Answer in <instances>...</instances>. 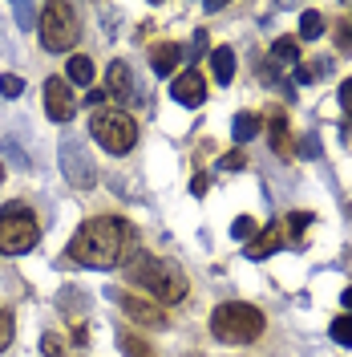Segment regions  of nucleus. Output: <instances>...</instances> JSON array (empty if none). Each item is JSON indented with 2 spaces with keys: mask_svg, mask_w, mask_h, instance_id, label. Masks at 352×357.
Segmentation results:
<instances>
[{
  "mask_svg": "<svg viewBox=\"0 0 352 357\" xmlns=\"http://www.w3.org/2000/svg\"><path fill=\"white\" fill-rule=\"evenodd\" d=\"M271 61H275V66H300V41H296V37H280V41L271 45Z\"/></svg>",
  "mask_w": 352,
  "mask_h": 357,
  "instance_id": "nucleus-15",
  "label": "nucleus"
},
{
  "mask_svg": "<svg viewBox=\"0 0 352 357\" xmlns=\"http://www.w3.org/2000/svg\"><path fill=\"white\" fill-rule=\"evenodd\" d=\"M61 171H65V178L77 191H89L93 178H97V171H93V162H89V155H86V146H81L77 138H61Z\"/></svg>",
  "mask_w": 352,
  "mask_h": 357,
  "instance_id": "nucleus-7",
  "label": "nucleus"
},
{
  "mask_svg": "<svg viewBox=\"0 0 352 357\" xmlns=\"http://www.w3.org/2000/svg\"><path fill=\"white\" fill-rule=\"evenodd\" d=\"M324 33V17L316 13V8H304V17H300V37L304 41H316Z\"/></svg>",
  "mask_w": 352,
  "mask_h": 357,
  "instance_id": "nucleus-19",
  "label": "nucleus"
},
{
  "mask_svg": "<svg viewBox=\"0 0 352 357\" xmlns=\"http://www.w3.org/2000/svg\"><path fill=\"white\" fill-rule=\"evenodd\" d=\"M45 110H49L53 122H69L77 114V98H73V89H69L65 77H49L45 82Z\"/></svg>",
  "mask_w": 352,
  "mask_h": 357,
  "instance_id": "nucleus-8",
  "label": "nucleus"
},
{
  "mask_svg": "<svg viewBox=\"0 0 352 357\" xmlns=\"http://www.w3.org/2000/svg\"><path fill=\"white\" fill-rule=\"evenodd\" d=\"M69 82H73V86H89V82H93V61L81 57V53L69 57Z\"/></svg>",
  "mask_w": 352,
  "mask_h": 357,
  "instance_id": "nucleus-18",
  "label": "nucleus"
},
{
  "mask_svg": "<svg viewBox=\"0 0 352 357\" xmlns=\"http://www.w3.org/2000/svg\"><path fill=\"white\" fill-rule=\"evenodd\" d=\"M178 57H182V49H178L175 41H162V45L150 49V69H154L158 77H170L175 66H178Z\"/></svg>",
  "mask_w": 352,
  "mask_h": 357,
  "instance_id": "nucleus-14",
  "label": "nucleus"
},
{
  "mask_svg": "<svg viewBox=\"0 0 352 357\" xmlns=\"http://www.w3.org/2000/svg\"><path fill=\"white\" fill-rule=\"evenodd\" d=\"M223 167H231V171H239V167H243V155H239V151H231V155L223 158Z\"/></svg>",
  "mask_w": 352,
  "mask_h": 357,
  "instance_id": "nucleus-34",
  "label": "nucleus"
},
{
  "mask_svg": "<svg viewBox=\"0 0 352 357\" xmlns=\"http://www.w3.org/2000/svg\"><path fill=\"white\" fill-rule=\"evenodd\" d=\"M122 354L126 357H154V345L142 341L138 333H122Z\"/></svg>",
  "mask_w": 352,
  "mask_h": 357,
  "instance_id": "nucleus-20",
  "label": "nucleus"
},
{
  "mask_svg": "<svg viewBox=\"0 0 352 357\" xmlns=\"http://www.w3.org/2000/svg\"><path fill=\"white\" fill-rule=\"evenodd\" d=\"M13 337H17V321H13V312L8 309H0V349H8Z\"/></svg>",
  "mask_w": 352,
  "mask_h": 357,
  "instance_id": "nucleus-24",
  "label": "nucleus"
},
{
  "mask_svg": "<svg viewBox=\"0 0 352 357\" xmlns=\"http://www.w3.org/2000/svg\"><path fill=\"white\" fill-rule=\"evenodd\" d=\"M118 301H122V309H126V317H134V321H142V325H166V312H162V305H154V301H142V296H126V292H118Z\"/></svg>",
  "mask_w": 352,
  "mask_h": 357,
  "instance_id": "nucleus-12",
  "label": "nucleus"
},
{
  "mask_svg": "<svg viewBox=\"0 0 352 357\" xmlns=\"http://www.w3.org/2000/svg\"><path fill=\"white\" fill-rule=\"evenodd\" d=\"M284 244H287L284 223H267L264 231H259V236L247 244V256H251V260H267V256H275V252H280Z\"/></svg>",
  "mask_w": 352,
  "mask_h": 357,
  "instance_id": "nucleus-11",
  "label": "nucleus"
},
{
  "mask_svg": "<svg viewBox=\"0 0 352 357\" xmlns=\"http://www.w3.org/2000/svg\"><path fill=\"white\" fill-rule=\"evenodd\" d=\"M178 106H202V98H207V82H202V73L198 69H186V73H178L175 86H170Z\"/></svg>",
  "mask_w": 352,
  "mask_h": 357,
  "instance_id": "nucleus-10",
  "label": "nucleus"
},
{
  "mask_svg": "<svg viewBox=\"0 0 352 357\" xmlns=\"http://www.w3.org/2000/svg\"><path fill=\"white\" fill-rule=\"evenodd\" d=\"M308 223H312V211H296V215H287L284 220V236L287 240H300V236L308 231Z\"/></svg>",
  "mask_w": 352,
  "mask_h": 357,
  "instance_id": "nucleus-21",
  "label": "nucleus"
},
{
  "mask_svg": "<svg viewBox=\"0 0 352 357\" xmlns=\"http://www.w3.org/2000/svg\"><path fill=\"white\" fill-rule=\"evenodd\" d=\"M291 77H296L300 86H308V82H312V69L308 66H296V69H291Z\"/></svg>",
  "mask_w": 352,
  "mask_h": 357,
  "instance_id": "nucleus-33",
  "label": "nucleus"
},
{
  "mask_svg": "<svg viewBox=\"0 0 352 357\" xmlns=\"http://www.w3.org/2000/svg\"><path fill=\"white\" fill-rule=\"evenodd\" d=\"M264 329H267V317L255 305H243V301H227V305L211 312V333L223 345H251V341L264 337Z\"/></svg>",
  "mask_w": 352,
  "mask_h": 357,
  "instance_id": "nucleus-3",
  "label": "nucleus"
},
{
  "mask_svg": "<svg viewBox=\"0 0 352 357\" xmlns=\"http://www.w3.org/2000/svg\"><path fill=\"white\" fill-rule=\"evenodd\" d=\"M207 53V29H195V41H191V57H202Z\"/></svg>",
  "mask_w": 352,
  "mask_h": 357,
  "instance_id": "nucleus-30",
  "label": "nucleus"
},
{
  "mask_svg": "<svg viewBox=\"0 0 352 357\" xmlns=\"http://www.w3.org/2000/svg\"><path fill=\"white\" fill-rule=\"evenodd\" d=\"M267 142H271V151L280 158H291V134H287V118L280 110L267 118Z\"/></svg>",
  "mask_w": 352,
  "mask_h": 357,
  "instance_id": "nucleus-13",
  "label": "nucleus"
},
{
  "mask_svg": "<svg viewBox=\"0 0 352 357\" xmlns=\"http://www.w3.org/2000/svg\"><path fill=\"white\" fill-rule=\"evenodd\" d=\"M340 301H344V309L352 312V289H344V296H340Z\"/></svg>",
  "mask_w": 352,
  "mask_h": 357,
  "instance_id": "nucleus-36",
  "label": "nucleus"
},
{
  "mask_svg": "<svg viewBox=\"0 0 352 357\" xmlns=\"http://www.w3.org/2000/svg\"><path fill=\"white\" fill-rule=\"evenodd\" d=\"M89 134L97 138V146H106L110 155H126L134 142H138V126H134L130 114L122 110H93V118H89Z\"/></svg>",
  "mask_w": 352,
  "mask_h": 357,
  "instance_id": "nucleus-6",
  "label": "nucleus"
},
{
  "mask_svg": "<svg viewBox=\"0 0 352 357\" xmlns=\"http://www.w3.org/2000/svg\"><path fill=\"white\" fill-rule=\"evenodd\" d=\"M106 93L118 98V102H142V89H138V77L126 61H113L110 73H106Z\"/></svg>",
  "mask_w": 352,
  "mask_h": 357,
  "instance_id": "nucleus-9",
  "label": "nucleus"
},
{
  "mask_svg": "<svg viewBox=\"0 0 352 357\" xmlns=\"http://www.w3.org/2000/svg\"><path fill=\"white\" fill-rule=\"evenodd\" d=\"M41 45L49 53H65L77 45L81 37V21H77V8L65 4V0H53V4H45L41 8Z\"/></svg>",
  "mask_w": 352,
  "mask_h": 357,
  "instance_id": "nucleus-5",
  "label": "nucleus"
},
{
  "mask_svg": "<svg viewBox=\"0 0 352 357\" xmlns=\"http://www.w3.org/2000/svg\"><path fill=\"white\" fill-rule=\"evenodd\" d=\"M41 240V227H37V215L24 207V203H8L0 211V252L4 256H24L33 252Z\"/></svg>",
  "mask_w": 352,
  "mask_h": 357,
  "instance_id": "nucleus-4",
  "label": "nucleus"
},
{
  "mask_svg": "<svg viewBox=\"0 0 352 357\" xmlns=\"http://www.w3.org/2000/svg\"><path fill=\"white\" fill-rule=\"evenodd\" d=\"M0 178H4V167H0Z\"/></svg>",
  "mask_w": 352,
  "mask_h": 357,
  "instance_id": "nucleus-37",
  "label": "nucleus"
},
{
  "mask_svg": "<svg viewBox=\"0 0 352 357\" xmlns=\"http://www.w3.org/2000/svg\"><path fill=\"white\" fill-rule=\"evenodd\" d=\"M207 183H211L207 175H195V178H191V191H195V195H202V191H207Z\"/></svg>",
  "mask_w": 352,
  "mask_h": 357,
  "instance_id": "nucleus-35",
  "label": "nucleus"
},
{
  "mask_svg": "<svg viewBox=\"0 0 352 357\" xmlns=\"http://www.w3.org/2000/svg\"><path fill=\"white\" fill-rule=\"evenodd\" d=\"M0 93H4V98H21L24 82L17 77V73H0Z\"/></svg>",
  "mask_w": 352,
  "mask_h": 357,
  "instance_id": "nucleus-26",
  "label": "nucleus"
},
{
  "mask_svg": "<svg viewBox=\"0 0 352 357\" xmlns=\"http://www.w3.org/2000/svg\"><path fill=\"white\" fill-rule=\"evenodd\" d=\"M231 134H235V142H251V138L259 134V118H255V114H235Z\"/></svg>",
  "mask_w": 352,
  "mask_h": 357,
  "instance_id": "nucleus-17",
  "label": "nucleus"
},
{
  "mask_svg": "<svg viewBox=\"0 0 352 357\" xmlns=\"http://www.w3.org/2000/svg\"><path fill=\"white\" fill-rule=\"evenodd\" d=\"M255 73H259V82H267V86H280V66L275 61H255Z\"/></svg>",
  "mask_w": 352,
  "mask_h": 357,
  "instance_id": "nucleus-28",
  "label": "nucleus"
},
{
  "mask_svg": "<svg viewBox=\"0 0 352 357\" xmlns=\"http://www.w3.org/2000/svg\"><path fill=\"white\" fill-rule=\"evenodd\" d=\"M41 354H45V357H73V349H69V345H65L57 333H45V337H41Z\"/></svg>",
  "mask_w": 352,
  "mask_h": 357,
  "instance_id": "nucleus-23",
  "label": "nucleus"
},
{
  "mask_svg": "<svg viewBox=\"0 0 352 357\" xmlns=\"http://www.w3.org/2000/svg\"><path fill=\"white\" fill-rule=\"evenodd\" d=\"M211 69H215V77L227 86V82L235 77V53H231L227 45H223V49H215V53H211Z\"/></svg>",
  "mask_w": 352,
  "mask_h": 357,
  "instance_id": "nucleus-16",
  "label": "nucleus"
},
{
  "mask_svg": "<svg viewBox=\"0 0 352 357\" xmlns=\"http://www.w3.org/2000/svg\"><path fill=\"white\" fill-rule=\"evenodd\" d=\"M255 231H259V223L251 220V215H239V220L231 223V236H235V240H251Z\"/></svg>",
  "mask_w": 352,
  "mask_h": 357,
  "instance_id": "nucleus-25",
  "label": "nucleus"
},
{
  "mask_svg": "<svg viewBox=\"0 0 352 357\" xmlns=\"http://www.w3.org/2000/svg\"><path fill=\"white\" fill-rule=\"evenodd\" d=\"M328 333H332V341H336V345H349V349H352V317H349V312L332 321Z\"/></svg>",
  "mask_w": 352,
  "mask_h": 357,
  "instance_id": "nucleus-22",
  "label": "nucleus"
},
{
  "mask_svg": "<svg viewBox=\"0 0 352 357\" xmlns=\"http://www.w3.org/2000/svg\"><path fill=\"white\" fill-rule=\"evenodd\" d=\"M126 276H130V284L150 292L158 305H178L186 296V276L170 260L150 256V252H134L130 260H126Z\"/></svg>",
  "mask_w": 352,
  "mask_h": 357,
  "instance_id": "nucleus-2",
  "label": "nucleus"
},
{
  "mask_svg": "<svg viewBox=\"0 0 352 357\" xmlns=\"http://www.w3.org/2000/svg\"><path fill=\"white\" fill-rule=\"evenodd\" d=\"M328 73H332L328 57H316V61H312V77H328Z\"/></svg>",
  "mask_w": 352,
  "mask_h": 357,
  "instance_id": "nucleus-32",
  "label": "nucleus"
},
{
  "mask_svg": "<svg viewBox=\"0 0 352 357\" xmlns=\"http://www.w3.org/2000/svg\"><path fill=\"white\" fill-rule=\"evenodd\" d=\"M138 252V231L118 215H93L69 240V256L81 268H126Z\"/></svg>",
  "mask_w": 352,
  "mask_h": 357,
  "instance_id": "nucleus-1",
  "label": "nucleus"
},
{
  "mask_svg": "<svg viewBox=\"0 0 352 357\" xmlns=\"http://www.w3.org/2000/svg\"><path fill=\"white\" fill-rule=\"evenodd\" d=\"M13 13H17V21H21V29H33V17H37V8H33V4H17Z\"/></svg>",
  "mask_w": 352,
  "mask_h": 357,
  "instance_id": "nucleus-29",
  "label": "nucleus"
},
{
  "mask_svg": "<svg viewBox=\"0 0 352 357\" xmlns=\"http://www.w3.org/2000/svg\"><path fill=\"white\" fill-rule=\"evenodd\" d=\"M332 33H336V49L340 53H352V21H340Z\"/></svg>",
  "mask_w": 352,
  "mask_h": 357,
  "instance_id": "nucleus-27",
  "label": "nucleus"
},
{
  "mask_svg": "<svg viewBox=\"0 0 352 357\" xmlns=\"http://www.w3.org/2000/svg\"><path fill=\"white\" fill-rule=\"evenodd\" d=\"M340 106L352 114V77H344V82H340Z\"/></svg>",
  "mask_w": 352,
  "mask_h": 357,
  "instance_id": "nucleus-31",
  "label": "nucleus"
}]
</instances>
